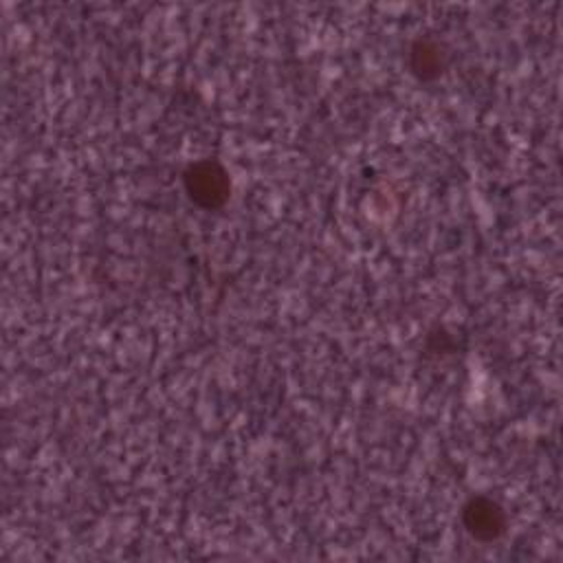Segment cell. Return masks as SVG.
Instances as JSON below:
<instances>
[{
  "label": "cell",
  "mask_w": 563,
  "mask_h": 563,
  "mask_svg": "<svg viewBox=\"0 0 563 563\" xmlns=\"http://www.w3.org/2000/svg\"><path fill=\"white\" fill-rule=\"evenodd\" d=\"M183 185L189 200L202 209H218L231 196L229 172L218 161H211V158L191 163L183 172Z\"/></svg>",
  "instance_id": "obj_1"
},
{
  "label": "cell",
  "mask_w": 563,
  "mask_h": 563,
  "mask_svg": "<svg viewBox=\"0 0 563 563\" xmlns=\"http://www.w3.org/2000/svg\"><path fill=\"white\" fill-rule=\"evenodd\" d=\"M462 523L473 539L490 543L506 532L508 519L504 508L490 497H471L462 508Z\"/></svg>",
  "instance_id": "obj_2"
},
{
  "label": "cell",
  "mask_w": 563,
  "mask_h": 563,
  "mask_svg": "<svg viewBox=\"0 0 563 563\" xmlns=\"http://www.w3.org/2000/svg\"><path fill=\"white\" fill-rule=\"evenodd\" d=\"M409 64L420 79H433L444 68V55L435 42L418 40L409 51Z\"/></svg>",
  "instance_id": "obj_3"
}]
</instances>
